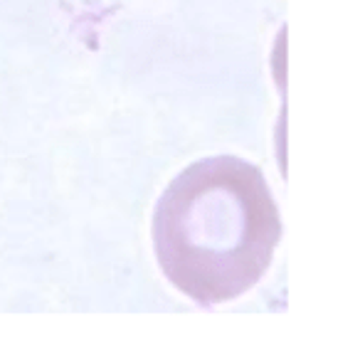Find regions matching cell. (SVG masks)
<instances>
[{"mask_svg": "<svg viewBox=\"0 0 360 355\" xmlns=\"http://www.w3.org/2000/svg\"><path fill=\"white\" fill-rule=\"evenodd\" d=\"M276 237L279 222L264 178L232 155L188 165L153 212V250L165 279L205 309L257 284Z\"/></svg>", "mask_w": 360, "mask_h": 355, "instance_id": "obj_1", "label": "cell"}]
</instances>
